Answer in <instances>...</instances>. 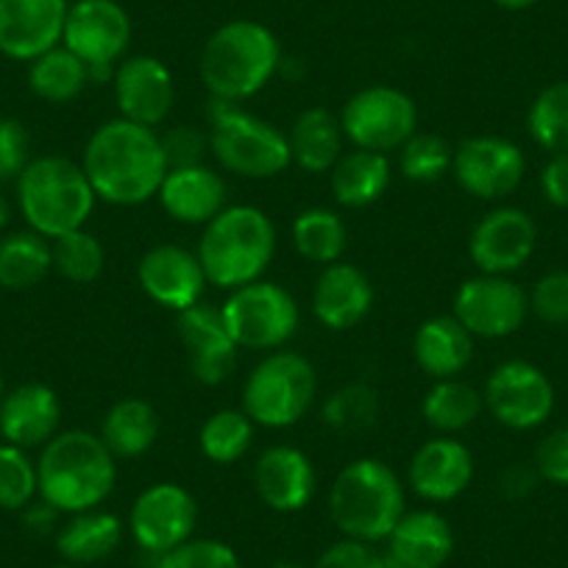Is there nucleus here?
<instances>
[{
  "instance_id": "obj_1",
  "label": "nucleus",
  "mask_w": 568,
  "mask_h": 568,
  "mask_svg": "<svg viewBox=\"0 0 568 568\" xmlns=\"http://www.w3.org/2000/svg\"><path fill=\"white\" fill-rule=\"evenodd\" d=\"M81 168L98 199L112 206H140L156 199L162 179L171 171L160 131L123 118L92 131Z\"/></svg>"
},
{
  "instance_id": "obj_2",
  "label": "nucleus",
  "mask_w": 568,
  "mask_h": 568,
  "mask_svg": "<svg viewBox=\"0 0 568 568\" xmlns=\"http://www.w3.org/2000/svg\"><path fill=\"white\" fill-rule=\"evenodd\" d=\"M40 499L62 516L95 510L112 496L118 483V460L101 435L68 429L48 440L37 460Z\"/></svg>"
},
{
  "instance_id": "obj_3",
  "label": "nucleus",
  "mask_w": 568,
  "mask_h": 568,
  "mask_svg": "<svg viewBox=\"0 0 568 568\" xmlns=\"http://www.w3.org/2000/svg\"><path fill=\"white\" fill-rule=\"evenodd\" d=\"M282 68V45L256 20L223 23L201 51V81L215 101L243 103L271 84Z\"/></svg>"
},
{
  "instance_id": "obj_4",
  "label": "nucleus",
  "mask_w": 568,
  "mask_h": 568,
  "mask_svg": "<svg viewBox=\"0 0 568 568\" xmlns=\"http://www.w3.org/2000/svg\"><path fill=\"white\" fill-rule=\"evenodd\" d=\"M201 267L206 282L221 291H237L260 282L276 254V226L260 206H226L204 226L199 240Z\"/></svg>"
},
{
  "instance_id": "obj_5",
  "label": "nucleus",
  "mask_w": 568,
  "mask_h": 568,
  "mask_svg": "<svg viewBox=\"0 0 568 568\" xmlns=\"http://www.w3.org/2000/svg\"><path fill=\"white\" fill-rule=\"evenodd\" d=\"M404 485L379 457L352 460L335 477L329 490L332 524L343 538L382 544L393 532L404 510Z\"/></svg>"
},
{
  "instance_id": "obj_6",
  "label": "nucleus",
  "mask_w": 568,
  "mask_h": 568,
  "mask_svg": "<svg viewBox=\"0 0 568 568\" xmlns=\"http://www.w3.org/2000/svg\"><path fill=\"white\" fill-rule=\"evenodd\" d=\"M84 168L68 156H37L18 176V206L31 232L48 240L84 229L95 210Z\"/></svg>"
},
{
  "instance_id": "obj_7",
  "label": "nucleus",
  "mask_w": 568,
  "mask_h": 568,
  "mask_svg": "<svg viewBox=\"0 0 568 568\" xmlns=\"http://www.w3.org/2000/svg\"><path fill=\"white\" fill-rule=\"evenodd\" d=\"M206 136L217 165L240 179H273L293 165L287 134L240 103L210 98Z\"/></svg>"
},
{
  "instance_id": "obj_8",
  "label": "nucleus",
  "mask_w": 568,
  "mask_h": 568,
  "mask_svg": "<svg viewBox=\"0 0 568 568\" xmlns=\"http://www.w3.org/2000/svg\"><path fill=\"white\" fill-rule=\"evenodd\" d=\"M318 393L315 365L298 352H267L243 385V413L265 429L296 426Z\"/></svg>"
},
{
  "instance_id": "obj_9",
  "label": "nucleus",
  "mask_w": 568,
  "mask_h": 568,
  "mask_svg": "<svg viewBox=\"0 0 568 568\" xmlns=\"http://www.w3.org/2000/svg\"><path fill=\"white\" fill-rule=\"evenodd\" d=\"M221 315L234 343L248 352H278L296 337L302 324V310L293 293L267 278L229 291Z\"/></svg>"
},
{
  "instance_id": "obj_10",
  "label": "nucleus",
  "mask_w": 568,
  "mask_h": 568,
  "mask_svg": "<svg viewBox=\"0 0 568 568\" xmlns=\"http://www.w3.org/2000/svg\"><path fill=\"white\" fill-rule=\"evenodd\" d=\"M341 129L352 149L390 154L418 131V106L407 92L387 84H371L346 101Z\"/></svg>"
},
{
  "instance_id": "obj_11",
  "label": "nucleus",
  "mask_w": 568,
  "mask_h": 568,
  "mask_svg": "<svg viewBox=\"0 0 568 568\" xmlns=\"http://www.w3.org/2000/svg\"><path fill=\"white\" fill-rule=\"evenodd\" d=\"M62 45L90 68L92 81H106L131 45V18L118 0H73Z\"/></svg>"
},
{
  "instance_id": "obj_12",
  "label": "nucleus",
  "mask_w": 568,
  "mask_h": 568,
  "mask_svg": "<svg viewBox=\"0 0 568 568\" xmlns=\"http://www.w3.org/2000/svg\"><path fill=\"white\" fill-rule=\"evenodd\" d=\"M485 409L513 433L538 429L555 413V385L538 365L507 359L485 382Z\"/></svg>"
},
{
  "instance_id": "obj_13",
  "label": "nucleus",
  "mask_w": 568,
  "mask_h": 568,
  "mask_svg": "<svg viewBox=\"0 0 568 568\" xmlns=\"http://www.w3.org/2000/svg\"><path fill=\"white\" fill-rule=\"evenodd\" d=\"M199 527V501L184 485H149L134 499L129 513V532L145 555L160 557L187 544Z\"/></svg>"
},
{
  "instance_id": "obj_14",
  "label": "nucleus",
  "mask_w": 568,
  "mask_h": 568,
  "mask_svg": "<svg viewBox=\"0 0 568 568\" xmlns=\"http://www.w3.org/2000/svg\"><path fill=\"white\" fill-rule=\"evenodd\" d=\"M452 315L483 341L516 335L529 315V293L510 276L477 273L457 287Z\"/></svg>"
},
{
  "instance_id": "obj_15",
  "label": "nucleus",
  "mask_w": 568,
  "mask_h": 568,
  "mask_svg": "<svg viewBox=\"0 0 568 568\" xmlns=\"http://www.w3.org/2000/svg\"><path fill=\"white\" fill-rule=\"evenodd\" d=\"M527 173V156L507 136H468L455 149L452 176L463 193L479 201H501L516 193Z\"/></svg>"
},
{
  "instance_id": "obj_16",
  "label": "nucleus",
  "mask_w": 568,
  "mask_h": 568,
  "mask_svg": "<svg viewBox=\"0 0 568 568\" xmlns=\"http://www.w3.org/2000/svg\"><path fill=\"white\" fill-rule=\"evenodd\" d=\"M538 226L518 206H496L477 221L468 234V256L479 273L510 276L535 254Z\"/></svg>"
},
{
  "instance_id": "obj_17",
  "label": "nucleus",
  "mask_w": 568,
  "mask_h": 568,
  "mask_svg": "<svg viewBox=\"0 0 568 568\" xmlns=\"http://www.w3.org/2000/svg\"><path fill=\"white\" fill-rule=\"evenodd\" d=\"M114 103L123 120L145 129L165 123L176 101V81L171 68L156 57H125L114 68Z\"/></svg>"
},
{
  "instance_id": "obj_18",
  "label": "nucleus",
  "mask_w": 568,
  "mask_h": 568,
  "mask_svg": "<svg viewBox=\"0 0 568 568\" xmlns=\"http://www.w3.org/2000/svg\"><path fill=\"white\" fill-rule=\"evenodd\" d=\"M140 291L160 307L184 313L195 307L206 291V273L195 251L182 245H154L136 262Z\"/></svg>"
},
{
  "instance_id": "obj_19",
  "label": "nucleus",
  "mask_w": 568,
  "mask_h": 568,
  "mask_svg": "<svg viewBox=\"0 0 568 568\" xmlns=\"http://www.w3.org/2000/svg\"><path fill=\"white\" fill-rule=\"evenodd\" d=\"M68 9V0H0V53L34 62L62 45Z\"/></svg>"
},
{
  "instance_id": "obj_20",
  "label": "nucleus",
  "mask_w": 568,
  "mask_h": 568,
  "mask_svg": "<svg viewBox=\"0 0 568 568\" xmlns=\"http://www.w3.org/2000/svg\"><path fill=\"white\" fill-rule=\"evenodd\" d=\"M474 479V455L455 435H438L418 446L407 468V485L429 505L455 501Z\"/></svg>"
},
{
  "instance_id": "obj_21",
  "label": "nucleus",
  "mask_w": 568,
  "mask_h": 568,
  "mask_svg": "<svg viewBox=\"0 0 568 568\" xmlns=\"http://www.w3.org/2000/svg\"><path fill=\"white\" fill-rule=\"evenodd\" d=\"M176 326L195 379L206 387L226 382L237 365L240 346L223 324L221 307L199 302L195 307L179 313Z\"/></svg>"
},
{
  "instance_id": "obj_22",
  "label": "nucleus",
  "mask_w": 568,
  "mask_h": 568,
  "mask_svg": "<svg viewBox=\"0 0 568 568\" xmlns=\"http://www.w3.org/2000/svg\"><path fill=\"white\" fill-rule=\"evenodd\" d=\"M254 488L273 513H302L313 501L318 474L302 449L287 444L267 446L254 463Z\"/></svg>"
},
{
  "instance_id": "obj_23",
  "label": "nucleus",
  "mask_w": 568,
  "mask_h": 568,
  "mask_svg": "<svg viewBox=\"0 0 568 568\" xmlns=\"http://www.w3.org/2000/svg\"><path fill=\"white\" fill-rule=\"evenodd\" d=\"M62 433V402L57 390L42 382H29L9 390L0 404V435L3 444L20 449H42Z\"/></svg>"
},
{
  "instance_id": "obj_24",
  "label": "nucleus",
  "mask_w": 568,
  "mask_h": 568,
  "mask_svg": "<svg viewBox=\"0 0 568 568\" xmlns=\"http://www.w3.org/2000/svg\"><path fill=\"white\" fill-rule=\"evenodd\" d=\"M371 310H374V284L363 267L341 260L321 271L313 291V315L324 329H354L368 318Z\"/></svg>"
},
{
  "instance_id": "obj_25",
  "label": "nucleus",
  "mask_w": 568,
  "mask_h": 568,
  "mask_svg": "<svg viewBox=\"0 0 568 568\" xmlns=\"http://www.w3.org/2000/svg\"><path fill=\"white\" fill-rule=\"evenodd\" d=\"M156 199L168 217H173L176 223L206 226L229 206V187L215 168L199 162V165L171 168L162 179Z\"/></svg>"
},
{
  "instance_id": "obj_26",
  "label": "nucleus",
  "mask_w": 568,
  "mask_h": 568,
  "mask_svg": "<svg viewBox=\"0 0 568 568\" xmlns=\"http://www.w3.org/2000/svg\"><path fill=\"white\" fill-rule=\"evenodd\" d=\"M385 544L387 555L407 568H444L455 551V532L438 510H413L404 513Z\"/></svg>"
},
{
  "instance_id": "obj_27",
  "label": "nucleus",
  "mask_w": 568,
  "mask_h": 568,
  "mask_svg": "<svg viewBox=\"0 0 568 568\" xmlns=\"http://www.w3.org/2000/svg\"><path fill=\"white\" fill-rule=\"evenodd\" d=\"M413 357L418 368L435 382L455 379L471 365L474 335L455 315H435L415 332Z\"/></svg>"
},
{
  "instance_id": "obj_28",
  "label": "nucleus",
  "mask_w": 568,
  "mask_h": 568,
  "mask_svg": "<svg viewBox=\"0 0 568 568\" xmlns=\"http://www.w3.org/2000/svg\"><path fill=\"white\" fill-rule=\"evenodd\" d=\"M123 535L125 524L114 513L95 507V510L73 513L57 529L53 540H57V551L64 562L87 568L112 557L123 544Z\"/></svg>"
},
{
  "instance_id": "obj_29",
  "label": "nucleus",
  "mask_w": 568,
  "mask_h": 568,
  "mask_svg": "<svg viewBox=\"0 0 568 568\" xmlns=\"http://www.w3.org/2000/svg\"><path fill=\"white\" fill-rule=\"evenodd\" d=\"M341 118L324 106H310L287 129L291 162L310 176H324L343 156Z\"/></svg>"
},
{
  "instance_id": "obj_30",
  "label": "nucleus",
  "mask_w": 568,
  "mask_h": 568,
  "mask_svg": "<svg viewBox=\"0 0 568 568\" xmlns=\"http://www.w3.org/2000/svg\"><path fill=\"white\" fill-rule=\"evenodd\" d=\"M98 435L114 460H136L154 449L160 438V415L154 404L145 398L125 396L106 409Z\"/></svg>"
},
{
  "instance_id": "obj_31",
  "label": "nucleus",
  "mask_w": 568,
  "mask_h": 568,
  "mask_svg": "<svg viewBox=\"0 0 568 568\" xmlns=\"http://www.w3.org/2000/svg\"><path fill=\"white\" fill-rule=\"evenodd\" d=\"M390 182V160L387 154H376V151L352 149L329 171L332 195L337 204L348 206V210H365V206L376 204L387 193Z\"/></svg>"
},
{
  "instance_id": "obj_32",
  "label": "nucleus",
  "mask_w": 568,
  "mask_h": 568,
  "mask_svg": "<svg viewBox=\"0 0 568 568\" xmlns=\"http://www.w3.org/2000/svg\"><path fill=\"white\" fill-rule=\"evenodd\" d=\"M485 398L474 385L455 379H438L420 402V415L438 435H457L483 415Z\"/></svg>"
},
{
  "instance_id": "obj_33",
  "label": "nucleus",
  "mask_w": 568,
  "mask_h": 568,
  "mask_svg": "<svg viewBox=\"0 0 568 568\" xmlns=\"http://www.w3.org/2000/svg\"><path fill=\"white\" fill-rule=\"evenodd\" d=\"M53 271L51 240L37 232H12L0 240V287L29 291Z\"/></svg>"
},
{
  "instance_id": "obj_34",
  "label": "nucleus",
  "mask_w": 568,
  "mask_h": 568,
  "mask_svg": "<svg viewBox=\"0 0 568 568\" xmlns=\"http://www.w3.org/2000/svg\"><path fill=\"white\" fill-rule=\"evenodd\" d=\"M291 240L298 256L326 267L332 262H341L346 254L348 226L337 212L326 210V206H310V210L298 212L293 221Z\"/></svg>"
},
{
  "instance_id": "obj_35",
  "label": "nucleus",
  "mask_w": 568,
  "mask_h": 568,
  "mask_svg": "<svg viewBox=\"0 0 568 568\" xmlns=\"http://www.w3.org/2000/svg\"><path fill=\"white\" fill-rule=\"evenodd\" d=\"M29 87L37 98L48 103H70L92 84L90 68L64 45L29 62Z\"/></svg>"
},
{
  "instance_id": "obj_36",
  "label": "nucleus",
  "mask_w": 568,
  "mask_h": 568,
  "mask_svg": "<svg viewBox=\"0 0 568 568\" xmlns=\"http://www.w3.org/2000/svg\"><path fill=\"white\" fill-rule=\"evenodd\" d=\"M254 426L256 424L243 409H217L201 424V455L210 463H217V466H232V463L243 460L248 455L251 444H254Z\"/></svg>"
},
{
  "instance_id": "obj_37",
  "label": "nucleus",
  "mask_w": 568,
  "mask_h": 568,
  "mask_svg": "<svg viewBox=\"0 0 568 568\" xmlns=\"http://www.w3.org/2000/svg\"><path fill=\"white\" fill-rule=\"evenodd\" d=\"M527 131L538 149L549 154L568 151V81H555L532 98L527 112Z\"/></svg>"
},
{
  "instance_id": "obj_38",
  "label": "nucleus",
  "mask_w": 568,
  "mask_h": 568,
  "mask_svg": "<svg viewBox=\"0 0 568 568\" xmlns=\"http://www.w3.org/2000/svg\"><path fill=\"white\" fill-rule=\"evenodd\" d=\"M51 256L53 271L73 284L98 282L106 267V248L98 234L87 232V226L51 240Z\"/></svg>"
},
{
  "instance_id": "obj_39",
  "label": "nucleus",
  "mask_w": 568,
  "mask_h": 568,
  "mask_svg": "<svg viewBox=\"0 0 568 568\" xmlns=\"http://www.w3.org/2000/svg\"><path fill=\"white\" fill-rule=\"evenodd\" d=\"M321 418L341 435L365 433V429H371L379 420V393L371 385H363V382L337 387L326 398Z\"/></svg>"
},
{
  "instance_id": "obj_40",
  "label": "nucleus",
  "mask_w": 568,
  "mask_h": 568,
  "mask_svg": "<svg viewBox=\"0 0 568 568\" xmlns=\"http://www.w3.org/2000/svg\"><path fill=\"white\" fill-rule=\"evenodd\" d=\"M455 149L438 134L415 131L402 149H398V173L407 182L433 184L452 173Z\"/></svg>"
},
{
  "instance_id": "obj_41",
  "label": "nucleus",
  "mask_w": 568,
  "mask_h": 568,
  "mask_svg": "<svg viewBox=\"0 0 568 568\" xmlns=\"http://www.w3.org/2000/svg\"><path fill=\"white\" fill-rule=\"evenodd\" d=\"M40 496L37 463L29 452L12 444H0V510H23Z\"/></svg>"
},
{
  "instance_id": "obj_42",
  "label": "nucleus",
  "mask_w": 568,
  "mask_h": 568,
  "mask_svg": "<svg viewBox=\"0 0 568 568\" xmlns=\"http://www.w3.org/2000/svg\"><path fill=\"white\" fill-rule=\"evenodd\" d=\"M154 568H243L240 555L215 538H190L173 551L154 557Z\"/></svg>"
},
{
  "instance_id": "obj_43",
  "label": "nucleus",
  "mask_w": 568,
  "mask_h": 568,
  "mask_svg": "<svg viewBox=\"0 0 568 568\" xmlns=\"http://www.w3.org/2000/svg\"><path fill=\"white\" fill-rule=\"evenodd\" d=\"M529 313L544 324H568V271H549L529 293Z\"/></svg>"
},
{
  "instance_id": "obj_44",
  "label": "nucleus",
  "mask_w": 568,
  "mask_h": 568,
  "mask_svg": "<svg viewBox=\"0 0 568 568\" xmlns=\"http://www.w3.org/2000/svg\"><path fill=\"white\" fill-rule=\"evenodd\" d=\"M29 131L20 120H0V184L18 179L31 162Z\"/></svg>"
},
{
  "instance_id": "obj_45",
  "label": "nucleus",
  "mask_w": 568,
  "mask_h": 568,
  "mask_svg": "<svg viewBox=\"0 0 568 568\" xmlns=\"http://www.w3.org/2000/svg\"><path fill=\"white\" fill-rule=\"evenodd\" d=\"M535 471L544 483L568 488V426L551 429L535 449Z\"/></svg>"
},
{
  "instance_id": "obj_46",
  "label": "nucleus",
  "mask_w": 568,
  "mask_h": 568,
  "mask_svg": "<svg viewBox=\"0 0 568 568\" xmlns=\"http://www.w3.org/2000/svg\"><path fill=\"white\" fill-rule=\"evenodd\" d=\"M313 568H382V551L376 544L341 538L321 551Z\"/></svg>"
},
{
  "instance_id": "obj_47",
  "label": "nucleus",
  "mask_w": 568,
  "mask_h": 568,
  "mask_svg": "<svg viewBox=\"0 0 568 568\" xmlns=\"http://www.w3.org/2000/svg\"><path fill=\"white\" fill-rule=\"evenodd\" d=\"M162 136V149H165L168 165H199L204 160V151H210V136L195 131L193 125H173Z\"/></svg>"
},
{
  "instance_id": "obj_48",
  "label": "nucleus",
  "mask_w": 568,
  "mask_h": 568,
  "mask_svg": "<svg viewBox=\"0 0 568 568\" xmlns=\"http://www.w3.org/2000/svg\"><path fill=\"white\" fill-rule=\"evenodd\" d=\"M540 193L555 210H568V151L549 156L540 171Z\"/></svg>"
},
{
  "instance_id": "obj_49",
  "label": "nucleus",
  "mask_w": 568,
  "mask_h": 568,
  "mask_svg": "<svg viewBox=\"0 0 568 568\" xmlns=\"http://www.w3.org/2000/svg\"><path fill=\"white\" fill-rule=\"evenodd\" d=\"M540 483V474L535 471V466H527V463H513L501 471L499 477V490L507 499H524V496L532 494Z\"/></svg>"
},
{
  "instance_id": "obj_50",
  "label": "nucleus",
  "mask_w": 568,
  "mask_h": 568,
  "mask_svg": "<svg viewBox=\"0 0 568 568\" xmlns=\"http://www.w3.org/2000/svg\"><path fill=\"white\" fill-rule=\"evenodd\" d=\"M20 513H23V524L29 532H34V535H51L53 532L57 535L62 513H59L53 505H48V501H42V499H34L29 507H23Z\"/></svg>"
},
{
  "instance_id": "obj_51",
  "label": "nucleus",
  "mask_w": 568,
  "mask_h": 568,
  "mask_svg": "<svg viewBox=\"0 0 568 568\" xmlns=\"http://www.w3.org/2000/svg\"><path fill=\"white\" fill-rule=\"evenodd\" d=\"M496 7L507 9V12H524V9H532L538 7V3H544V0H494Z\"/></svg>"
},
{
  "instance_id": "obj_52",
  "label": "nucleus",
  "mask_w": 568,
  "mask_h": 568,
  "mask_svg": "<svg viewBox=\"0 0 568 568\" xmlns=\"http://www.w3.org/2000/svg\"><path fill=\"white\" fill-rule=\"evenodd\" d=\"M9 221H12V204L3 193H0V229H7Z\"/></svg>"
},
{
  "instance_id": "obj_53",
  "label": "nucleus",
  "mask_w": 568,
  "mask_h": 568,
  "mask_svg": "<svg viewBox=\"0 0 568 568\" xmlns=\"http://www.w3.org/2000/svg\"><path fill=\"white\" fill-rule=\"evenodd\" d=\"M382 568H407L402 560H396L393 555H387V551H382Z\"/></svg>"
},
{
  "instance_id": "obj_54",
  "label": "nucleus",
  "mask_w": 568,
  "mask_h": 568,
  "mask_svg": "<svg viewBox=\"0 0 568 568\" xmlns=\"http://www.w3.org/2000/svg\"><path fill=\"white\" fill-rule=\"evenodd\" d=\"M273 568H304L302 562H293V560H282V562H276V566Z\"/></svg>"
},
{
  "instance_id": "obj_55",
  "label": "nucleus",
  "mask_w": 568,
  "mask_h": 568,
  "mask_svg": "<svg viewBox=\"0 0 568 568\" xmlns=\"http://www.w3.org/2000/svg\"><path fill=\"white\" fill-rule=\"evenodd\" d=\"M3 396H7V387H3V376H0V404H3Z\"/></svg>"
},
{
  "instance_id": "obj_56",
  "label": "nucleus",
  "mask_w": 568,
  "mask_h": 568,
  "mask_svg": "<svg viewBox=\"0 0 568 568\" xmlns=\"http://www.w3.org/2000/svg\"><path fill=\"white\" fill-rule=\"evenodd\" d=\"M53 568H79V566H70V562H62V566H53Z\"/></svg>"
}]
</instances>
